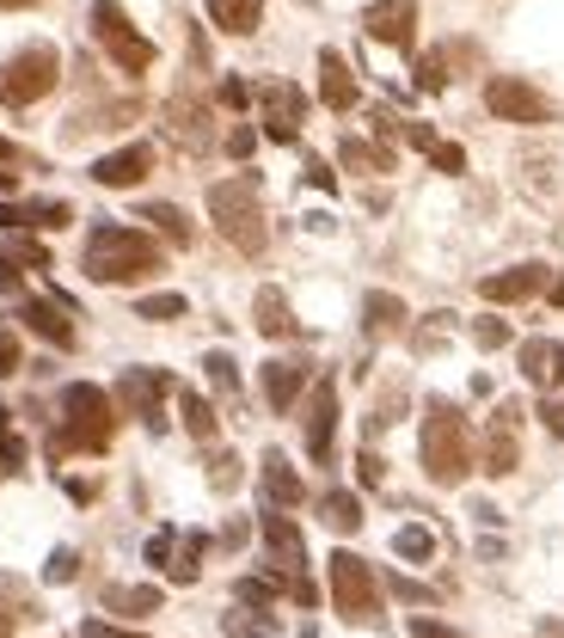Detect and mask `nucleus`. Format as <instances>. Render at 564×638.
<instances>
[{
    "label": "nucleus",
    "mask_w": 564,
    "mask_h": 638,
    "mask_svg": "<svg viewBox=\"0 0 564 638\" xmlns=\"http://www.w3.org/2000/svg\"><path fill=\"white\" fill-rule=\"evenodd\" d=\"M362 326H368V338H387V332H399V326H406V301L387 295V289L362 295Z\"/></svg>",
    "instance_id": "a878e982"
},
{
    "label": "nucleus",
    "mask_w": 564,
    "mask_h": 638,
    "mask_svg": "<svg viewBox=\"0 0 564 638\" xmlns=\"http://www.w3.org/2000/svg\"><path fill=\"white\" fill-rule=\"evenodd\" d=\"M392 553H399V559H430V553H436V534L430 529H399L392 534Z\"/></svg>",
    "instance_id": "f704fd0d"
},
{
    "label": "nucleus",
    "mask_w": 564,
    "mask_h": 638,
    "mask_svg": "<svg viewBox=\"0 0 564 638\" xmlns=\"http://www.w3.org/2000/svg\"><path fill=\"white\" fill-rule=\"evenodd\" d=\"M540 424H547L552 437L564 442V399H540Z\"/></svg>",
    "instance_id": "09e8293b"
},
{
    "label": "nucleus",
    "mask_w": 564,
    "mask_h": 638,
    "mask_svg": "<svg viewBox=\"0 0 564 638\" xmlns=\"http://www.w3.org/2000/svg\"><path fill=\"white\" fill-rule=\"evenodd\" d=\"M0 295H19V270H13V258H7V246H0Z\"/></svg>",
    "instance_id": "5fc2aeb1"
},
{
    "label": "nucleus",
    "mask_w": 564,
    "mask_h": 638,
    "mask_svg": "<svg viewBox=\"0 0 564 638\" xmlns=\"http://www.w3.org/2000/svg\"><path fill=\"white\" fill-rule=\"evenodd\" d=\"M19 461H25V449H19V437H7V442H0V479L19 473Z\"/></svg>",
    "instance_id": "603ef678"
},
{
    "label": "nucleus",
    "mask_w": 564,
    "mask_h": 638,
    "mask_svg": "<svg viewBox=\"0 0 564 638\" xmlns=\"http://www.w3.org/2000/svg\"><path fill=\"white\" fill-rule=\"evenodd\" d=\"M362 32L375 37V44L411 49L418 44V0H368L362 7Z\"/></svg>",
    "instance_id": "9b49d317"
},
{
    "label": "nucleus",
    "mask_w": 564,
    "mask_h": 638,
    "mask_svg": "<svg viewBox=\"0 0 564 638\" xmlns=\"http://www.w3.org/2000/svg\"><path fill=\"white\" fill-rule=\"evenodd\" d=\"M301 393H307V369H301V362H265V399H270V411H295Z\"/></svg>",
    "instance_id": "4be33fe9"
},
{
    "label": "nucleus",
    "mask_w": 564,
    "mask_h": 638,
    "mask_svg": "<svg viewBox=\"0 0 564 638\" xmlns=\"http://www.w3.org/2000/svg\"><path fill=\"white\" fill-rule=\"evenodd\" d=\"M166 393H173V374L166 369H129L124 381H117V411L141 418L148 430H160V424H166Z\"/></svg>",
    "instance_id": "1a4fd4ad"
},
{
    "label": "nucleus",
    "mask_w": 564,
    "mask_h": 638,
    "mask_svg": "<svg viewBox=\"0 0 564 638\" xmlns=\"http://www.w3.org/2000/svg\"><path fill=\"white\" fill-rule=\"evenodd\" d=\"M418 86L423 93H442V86H448V56H442V49L418 56Z\"/></svg>",
    "instance_id": "c9c22d12"
},
{
    "label": "nucleus",
    "mask_w": 564,
    "mask_h": 638,
    "mask_svg": "<svg viewBox=\"0 0 564 638\" xmlns=\"http://www.w3.org/2000/svg\"><path fill=\"white\" fill-rule=\"evenodd\" d=\"M19 320L25 332H37L56 350H74V320H68V301H19Z\"/></svg>",
    "instance_id": "dca6fc26"
},
{
    "label": "nucleus",
    "mask_w": 564,
    "mask_h": 638,
    "mask_svg": "<svg viewBox=\"0 0 564 638\" xmlns=\"http://www.w3.org/2000/svg\"><path fill=\"white\" fill-rule=\"evenodd\" d=\"M19 7H37V0H0V13H19Z\"/></svg>",
    "instance_id": "052dcab7"
},
{
    "label": "nucleus",
    "mask_w": 564,
    "mask_h": 638,
    "mask_svg": "<svg viewBox=\"0 0 564 638\" xmlns=\"http://www.w3.org/2000/svg\"><path fill=\"white\" fill-rule=\"evenodd\" d=\"M516 461H521V411L503 399L497 411H491V424H485V473L491 479H509Z\"/></svg>",
    "instance_id": "f8f14e48"
},
{
    "label": "nucleus",
    "mask_w": 564,
    "mask_h": 638,
    "mask_svg": "<svg viewBox=\"0 0 564 638\" xmlns=\"http://www.w3.org/2000/svg\"><path fill=\"white\" fill-rule=\"evenodd\" d=\"M209 485H215V491H234L239 485V461L234 454H215V461H209Z\"/></svg>",
    "instance_id": "ea45409f"
},
{
    "label": "nucleus",
    "mask_w": 564,
    "mask_h": 638,
    "mask_svg": "<svg viewBox=\"0 0 564 638\" xmlns=\"http://www.w3.org/2000/svg\"><path fill=\"white\" fill-rule=\"evenodd\" d=\"M0 246H7V258H13V265H32V270H49V252L37 246V240H25V234H13V240H0Z\"/></svg>",
    "instance_id": "e433bc0d"
},
{
    "label": "nucleus",
    "mask_w": 564,
    "mask_h": 638,
    "mask_svg": "<svg viewBox=\"0 0 564 638\" xmlns=\"http://www.w3.org/2000/svg\"><path fill=\"white\" fill-rule=\"evenodd\" d=\"M430 166L455 178V172H467V148H455V141H436V148H430Z\"/></svg>",
    "instance_id": "58836bf2"
},
{
    "label": "nucleus",
    "mask_w": 564,
    "mask_h": 638,
    "mask_svg": "<svg viewBox=\"0 0 564 638\" xmlns=\"http://www.w3.org/2000/svg\"><path fill=\"white\" fill-rule=\"evenodd\" d=\"M203 534H173L160 529L154 541H148V565H160V571L173 577V583H197V571H203Z\"/></svg>",
    "instance_id": "9d476101"
},
{
    "label": "nucleus",
    "mask_w": 564,
    "mask_h": 638,
    "mask_svg": "<svg viewBox=\"0 0 564 638\" xmlns=\"http://www.w3.org/2000/svg\"><path fill=\"white\" fill-rule=\"evenodd\" d=\"M160 265H166V252L141 228H98L86 240V277L93 282H141V277H154Z\"/></svg>",
    "instance_id": "7ed1b4c3"
},
{
    "label": "nucleus",
    "mask_w": 564,
    "mask_h": 638,
    "mask_svg": "<svg viewBox=\"0 0 564 638\" xmlns=\"http://www.w3.org/2000/svg\"><path fill=\"white\" fill-rule=\"evenodd\" d=\"M209 216H215L221 240L239 252H265V202H258V178H221L209 185Z\"/></svg>",
    "instance_id": "20e7f679"
},
{
    "label": "nucleus",
    "mask_w": 564,
    "mask_h": 638,
    "mask_svg": "<svg viewBox=\"0 0 564 638\" xmlns=\"http://www.w3.org/2000/svg\"><path fill=\"white\" fill-rule=\"evenodd\" d=\"M301 498H307L301 473L289 467V454H282V449H270L265 454V503H270V510H295Z\"/></svg>",
    "instance_id": "6ab92c4d"
},
{
    "label": "nucleus",
    "mask_w": 564,
    "mask_h": 638,
    "mask_svg": "<svg viewBox=\"0 0 564 638\" xmlns=\"http://www.w3.org/2000/svg\"><path fill=\"white\" fill-rule=\"evenodd\" d=\"M209 117H203V105H190V98H173L166 105V129H173V141L178 148H209Z\"/></svg>",
    "instance_id": "393cba45"
},
{
    "label": "nucleus",
    "mask_w": 564,
    "mask_h": 638,
    "mask_svg": "<svg viewBox=\"0 0 564 638\" xmlns=\"http://www.w3.org/2000/svg\"><path fill=\"white\" fill-rule=\"evenodd\" d=\"M411 638H460L455 626H442V620H430V614H418L411 620Z\"/></svg>",
    "instance_id": "8fccbe9b"
},
{
    "label": "nucleus",
    "mask_w": 564,
    "mask_h": 638,
    "mask_svg": "<svg viewBox=\"0 0 564 638\" xmlns=\"http://www.w3.org/2000/svg\"><path fill=\"white\" fill-rule=\"evenodd\" d=\"M258 332L265 338H289L295 332V313H289V301H282V289H258Z\"/></svg>",
    "instance_id": "cd10ccee"
},
{
    "label": "nucleus",
    "mask_w": 564,
    "mask_h": 638,
    "mask_svg": "<svg viewBox=\"0 0 564 638\" xmlns=\"http://www.w3.org/2000/svg\"><path fill=\"white\" fill-rule=\"evenodd\" d=\"M387 590L399 595V602H436V590H423V583H411V577H387Z\"/></svg>",
    "instance_id": "c03bdc74"
},
{
    "label": "nucleus",
    "mask_w": 564,
    "mask_h": 638,
    "mask_svg": "<svg viewBox=\"0 0 564 638\" xmlns=\"http://www.w3.org/2000/svg\"><path fill=\"white\" fill-rule=\"evenodd\" d=\"M423 473L436 485H460L472 473V430L467 418H460V405L455 399H430L423 405Z\"/></svg>",
    "instance_id": "f03ea898"
},
{
    "label": "nucleus",
    "mask_w": 564,
    "mask_h": 638,
    "mask_svg": "<svg viewBox=\"0 0 564 638\" xmlns=\"http://www.w3.org/2000/svg\"><path fill=\"white\" fill-rule=\"evenodd\" d=\"M319 522L338 529V534H356L362 529V503L350 498V491H326V498H319Z\"/></svg>",
    "instance_id": "c85d7f7f"
},
{
    "label": "nucleus",
    "mask_w": 564,
    "mask_h": 638,
    "mask_svg": "<svg viewBox=\"0 0 564 638\" xmlns=\"http://www.w3.org/2000/svg\"><path fill=\"white\" fill-rule=\"evenodd\" d=\"M258 105H265V136L270 141H295L301 136V117H307V93H301V86L270 80L265 93H258Z\"/></svg>",
    "instance_id": "ddd939ff"
},
{
    "label": "nucleus",
    "mask_w": 564,
    "mask_h": 638,
    "mask_svg": "<svg viewBox=\"0 0 564 638\" xmlns=\"http://www.w3.org/2000/svg\"><path fill=\"white\" fill-rule=\"evenodd\" d=\"M105 607H110V614H129V620H141V614H160V590H154V583H110Z\"/></svg>",
    "instance_id": "bb28decb"
},
{
    "label": "nucleus",
    "mask_w": 564,
    "mask_h": 638,
    "mask_svg": "<svg viewBox=\"0 0 564 638\" xmlns=\"http://www.w3.org/2000/svg\"><path fill=\"white\" fill-rule=\"evenodd\" d=\"M552 308H564V270H559V282H552Z\"/></svg>",
    "instance_id": "bf43d9fd"
},
{
    "label": "nucleus",
    "mask_w": 564,
    "mask_h": 638,
    "mask_svg": "<svg viewBox=\"0 0 564 638\" xmlns=\"http://www.w3.org/2000/svg\"><path fill=\"white\" fill-rule=\"evenodd\" d=\"M203 374H209V387H215L221 399H234V393H239V369H234V357H227V350H209Z\"/></svg>",
    "instance_id": "473e14b6"
},
{
    "label": "nucleus",
    "mask_w": 564,
    "mask_h": 638,
    "mask_svg": "<svg viewBox=\"0 0 564 638\" xmlns=\"http://www.w3.org/2000/svg\"><path fill=\"white\" fill-rule=\"evenodd\" d=\"M270 620H246V614H227V638H270Z\"/></svg>",
    "instance_id": "37998d69"
},
{
    "label": "nucleus",
    "mask_w": 564,
    "mask_h": 638,
    "mask_svg": "<svg viewBox=\"0 0 564 638\" xmlns=\"http://www.w3.org/2000/svg\"><path fill=\"white\" fill-rule=\"evenodd\" d=\"M521 374L533 387H559L564 381V344L559 338H528L521 344Z\"/></svg>",
    "instance_id": "aec40b11"
},
{
    "label": "nucleus",
    "mask_w": 564,
    "mask_h": 638,
    "mask_svg": "<svg viewBox=\"0 0 564 638\" xmlns=\"http://www.w3.org/2000/svg\"><path fill=\"white\" fill-rule=\"evenodd\" d=\"M485 111H491V117H503V124H528V129H540V124H552V117H559V105H552L540 86L516 80V74L485 80Z\"/></svg>",
    "instance_id": "6e6552de"
},
{
    "label": "nucleus",
    "mask_w": 564,
    "mask_h": 638,
    "mask_svg": "<svg viewBox=\"0 0 564 638\" xmlns=\"http://www.w3.org/2000/svg\"><path fill=\"white\" fill-rule=\"evenodd\" d=\"M307 185H319V190H338V172H331L326 160H307Z\"/></svg>",
    "instance_id": "3c124183"
},
{
    "label": "nucleus",
    "mask_w": 564,
    "mask_h": 638,
    "mask_svg": "<svg viewBox=\"0 0 564 638\" xmlns=\"http://www.w3.org/2000/svg\"><path fill=\"white\" fill-rule=\"evenodd\" d=\"M331 430H338V381H314V399H307V454L331 461Z\"/></svg>",
    "instance_id": "2eb2a0df"
},
{
    "label": "nucleus",
    "mask_w": 564,
    "mask_h": 638,
    "mask_svg": "<svg viewBox=\"0 0 564 638\" xmlns=\"http://www.w3.org/2000/svg\"><path fill=\"white\" fill-rule=\"evenodd\" d=\"M265 546H270V565H277L282 577H295L301 565H307V546H301V529L289 522L282 510L265 515Z\"/></svg>",
    "instance_id": "a211bd4d"
},
{
    "label": "nucleus",
    "mask_w": 564,
    "mask_h": 638,
    "mask_svg": "<svg viewBox=\"0 0 564 638\" xmlns=\"http://www.w3.org/2000/svg\"><path fill=\"white\" fill-rule=\"evenodd\" d=\"M344 166L350 172H392V148H375V141H344Z\"/></svg>",
    "instance_id": "2f4dec72"
},
{
    "label": "nucleus",
    "mask_w": 564,
    "mask_h": 638,
    "mask_svg": "<svg viewBox=\"0 0 564 638\" xmlns=\"http://www.w3.org/2000/svg\"><path fill=\"white\" fill-rule=\"evenodd\" d=\"M62 80V56L56 44H25L19 56L0 62V105H37Z\"/></svg>",
    "instance_id": "423d86ee"
},
{
    "label": "nucleus",
    "mask_w": 564,
    "mask_h": 638,
    "mask_svg": "<svg viewBox=\"0 0 564 638\" xmlns=\"http://www.w3.org/2000/svg\"><path fill=\"white\" fill-rule=\"evenodd\" d=\"M148 172H154V148H148V141H129V148H117V154L98 160L93 178H98L105 190H129V185H141Z\"/></svg>",
    "instance_id": "4468645a"
},
{
    "label": "nucleus",
    "mask_w": 564,
    "mask_h": 638,
    "mask_svg": "<svg viewBox=\"0 0 564 638\" xmlns=\"http://www.w3.org/2000/svg\"><path fill=\"white\" fill-rule=\"evenodd\" d=\"M0 638H13V626H7V620H0Z\"/></svg>",
    "instance_id": "680f3d73"
},
{
    "label": "nucleus",
    "mask_w": 564,
    "mask_h": 638,
    "mask_svg": "<svg viewBox=\"0 0 564 638\" xmlns=\"http://www.w3.org/2000/svg\"><path fill=\"white\" fill-rule=\"evenodd\" d=\"M448 320H455V313H430V326H423L411 344H418V350H436V344L448 338Z\"/></svg>",
    "instance_id": "79ce46f5"
},
{
    "label": "nucleus",
    "mask_w": 564,
    "mask_h": 638,
    "mask_svg": "<svg viewBox=\"0 0 564 638\" xmlns=\"http://www.w3.org/2000/svg\"><path fill=\"white\" fill-rule=\"evenodd\" d=\"M251 148H258V136H251V129H234V136H227V154H234V160H246Z\"/></svg>",
    "instance_id": "864d4df0"
},
{
    "label": "nucleus",
    "mask_w": 564,
    "mask_h": 638,
    "mask_svg": "<svg viewBox=\"0 0 564 638\" xmlns=\"http://www.w3.org/2000/svg\"><path fill=\"white\" fill-rule=\"evenodd\" d=\"M246 98H251V93H246V80H221V105H234V111H239Z\"/></svg>",
    "instance_id": "6e6d98bb"
},
{
    "label": "nucleus",
    "mask_w": 564,
    "mask_h": 638,
    "mask_svg": "<svg viewBox=\"0 0 564 638\" xmlns=\"http://www.w3.org/2000/svg\"><path fill=\"white\" fill-rule=\"evenodd\" d=\"M7 374H19V338L0 326V381H7Z\"/></svg>",
    "instance_id": "49530a36"
},
{
    "label": "nucleus",
    "mask_w": 564,
    "mask_h": 638,
    "mask_svg": "<svg viewBox=\"0 0 564 638\" xmlns=\"http://www.w3.org/2000/svg\"><path fill=\"white\" fill-rule=\"evenodd\" d=\"M203 7L227 37H251L258 32V19H265V0H203Z\"/></svg>",
    "instance_id": "b1692460"
},
{
    "label": "nucleus",
    "mask_w": 564,
    "mask_h": 638,
    "mask_svg": "<svg viewBox=\"0 0 564 638\" xmlns=\"http://www.w3.org/2000/svg\"><path fill=\"white\" fill-rule=\"evenodd\" d=\"M547 289V265H509V270H497V277H485L479 282V295L485 301H528V295H540Z\"/></svg>",
    "instance_id": "f3484780"
},
{
    "label": "nucleus",
    "mask_w": 564,
    "mask_h": 638,
    "mask_svg": "<svg viewBox=\"0 0 564 638\" xmlns=\"http://www.w3.org/2000/svg\"><path fill=\"white\" fill-rule=\"evenodd\" d=\"M13 437V411H7V405H0V442Z\"/></svg>",
    "instance_id": "13d9d810"
},
{
    "label": "nucleus",
    "mask_w": 564,
    "mask_h": 638,
    "mask_svg": "<svg viewBox=\"0 0 564 638\" xmlns=\"http://www.w3.org/2000/svg\"><path fill=\"white\" fill-rule=\"evenodd\" d=\"M356 479H362V485H380V479H387V467H380V454H375V449H362V454H356Z\"/></svg>",
    "instance_id": "a18cd8bd"
},
{
    "label": "nucleus",
    "mask_w": 564,
    "mask_h": 638,
    "mask_svg": "<svg viewBox=\"0 0 564 638\" xmlns=\"http://www.w3.org/2000/svg\"><path fill=\"white\" fill-rule=\"evenodd\" d=\"M0 166H25V154H19V148H13L7 136H0Z\"/></svg>",
    "instance_id": "4d7b16f0"
},
{
    "label": "nucleus",
    "mask_w": 564,
    "mask_h": 638,
    "mask_svg": "<svg viewBox=\"0 0 564 638\" xmlns=\"http://www.w3.org/2000/svg\"><path fill=\"white\" fill-rule=\"evenodd\" d=\"M110 430H117V399L105 387H93V381L62 387V424H56L49 449L56 454H105Z\"/></svg>",
    "instance_id": "f257e3e1"
},
{
    "label": "nucleus",
    "mask_w": 564,
    "mask_h": 638,
    "mask_svg": "<svg viewBox=\"0 0 564 638\" xmlns=\"http://www.w3.org/2000/svg\"><path fill=\"white\" fill-rule=\"evenodd\" d=\"M80 638H148V633H129V626H110V620H86Z\"/></svg>",
    "instance_id": "de8ad7c7"
},
{
    "label": "nucleus",
    "mask_w": 564,
    "mask_h": 638,
    "mask_svg": "<svg viewBox=\"0 0 564 638\" xmlns=\"http://www.w3.org/2000/svg\"><path fill=\"white\" fill-rule=\"evenodd\" d=\"M141 221H154L160 234L173 240V246H190V221L178 202H141Z\"/></svg>",
    "instance_id": "c756f323"
},
{
    "label": "nucleus",
    "mask_w": 564,
    "mask_h": 638,
    "mask_svg": "<svg viewBox=\"0 0 564 638\" xmlns=\"http://www.w3.org/2000/svg\"><path fill=\"white\" fill-rule=\"evenodd\" d=\"M68 221H74L68 202H25V209H19V202H0V228H7V234H13V228H68Z\"/></svg>",
    "instance_id": "5701e85b"
},
{
    "label": "nucleus",
    "mask_w": 564,
    "mask_h": 638,
    "mask_svg": "<svg viewBox=\"0 0 564 638\" xmlns=\"http://www.w3.org/2000/svg\"><path fill=\"white\" fill-rule=\"evenodd\" d=\"M93 37L105 44V56L124 68V74H148V68H154V44L129 25V13L117 0H93Z\"/></svg>",
    "instance_id": "0eeeda50"
},
{
    "label": "nucleus",
    "mask_w": 564,
    "mask_h": 638,
    "mask_svg": "<svg viewBox=\"0 0 564 638\" xmlns=\"http://www.w3.org/2000/svg\"><path fill=\"white\" fill-rule=\"evenodd\" d=\"M136 320H160V326H166V320H185V295H141Z\"/></svg>",
    "instance_id": "72a5a7b5"
},
{
    "label": "nucleus",
    "mask_w": 564,
    "mask_h": 638,
    "mask_svg": "<svg viewBox=\"0 0 564 638\" xmlns=\"http://www.w3.org/2000/svg\"><path fill=\"white\" fill-rule=\"evenodd\" d=\"M178 411H185V430H190V437H197V442H215V405H209L203 399V393H178Z\"/></svg>",
    "instance_id": "7c9ffc66"
},
{
    "label": "nucleus",
    "mask_w": 564,
    "mask_h": 638,
    "mask_svg": "<svg viewBox=\"0 0 564 638\" xmlns=\"http://www.w3.org/2000/svg\"><path fill=\"white\" fill-rule=\"evenodd\" d=\"M472 344H479V350H503V344H509V326H503V320H479V326H472Z\"/></svg>",
    "instance_id": "a19ab883"
},
{
    "label": "nucleus",
    "mask_w": 564,
    "mask_h": 638,
    "mask_svg": "<svg viewBox=\"0 0 564 638\" xmlns=\"http://www.w3.org/2000/svg\"><path fill=\"white\" fill-rule=\"evenodd\" d=\"M44 577H49V583H74V577H80V553L56 546V553H49V565H44Z\"/></svg>",
    "instance_id": "4c0bfd02"
},
{
    "label": "nucleus",
    "mask_w": 564,
    "mask_h": 638,
    "mask_svg": "<svg viewBox=\"0 0 564 638\" xmlns=\"http://www.w3.org/2000/svg\"><path fill=\"white\" fill-rule=\"evenodd\" d=\"M319 98H326V111L356 105V80H350V62L338 49H319Z\"/></svg>",
    "instance_id": "412c9836"
},
{
    "label": "nucleus",
    "mask_w": 564,
    "mask_h": 638,
    "mask_svg": "<svg viewBox=\"0 0 564 638\" xmlns=\"http://www.w3.org/2000/svg\"><path fill=\"white\" fill-rule=\"evenodd\" d=\"M331 602H338V614H344L350 626H375L380 620V577L368 559H356V553H331Z\"/></svg>",
    "instance_id": "39448f33"
}]
</instances>
